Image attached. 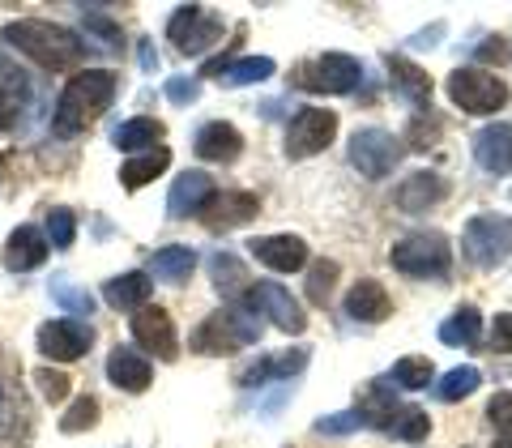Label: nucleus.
Segmentation results:
<instances>
[{
  "instance_id": "26",
  "label": "nucleus",
  "mask_w": 512,
  "mask_h": 448,
  "mask_svg": "<svg viewBox=\"0 0 512 448\" xmlns=\"http://www.w3.org/2000/svg\"><path fill=\"white\" fill-rule=\"evenodd\" d=\"M150 295H154V282H150V274H141V269L111 278L103 286V299L111 303V308H124V312H141L150 303Z\"/></svg>"
},
{
  "instance_id": "3",
  "label": "nucleus",
  "mask_w": 512,
  "mask_h": 448,
  "mask_svg": "<svg viewBox=\"0 0 512 448\" xmlns=\"http://www.w3.org/2000/svg\"><path fill=\"white\" fill-rule=\"evenodd\" d=\"M261 316L252 308H231V312H214L205 325L192 333V350L197 355H235L239 346H248L261 338Z\"/></svg>"
},
{
  "instance_id": "14",
  "label": "nucleus",
  "mask_w": 512,
  "mask_h": 448,
  "mask_svg": "<svg viewBox=\"0 0 512 448\" xmlns=\"http://www.w3.org/2000/svg\"><path fill=\"white\" fill-rule=\"evenodd\" d=\"M248 252L274 274H295V269L308 265V244L299 235H261L248 244Z\"/></svg>"
},
{
  "instance_id": "33",
  "label": "nucleus",
  "mask_w": 512,
  "mask_h": 448,
  "mask_svg": "<svg viewBox=\"0 0 512 448\" xmlns=\"http://www.w3.org/2000/svg\"><path fill=\"white\" fill-rule=\"evenodd\" d=\"M478 384H483V372H478V367H453V372L440 376L436 397L440 402H461V397H470Z\"/></svg>"
},
{
  "instance_id": "2",
  "label": "nucleus",
  "mask_w": 512,
  "mask_h": 448,
  "mask_svg": "<svg viewBox=\"0 0 512 448\" xmlns=\"http://www.w3.org/2000/svg\"><path fill=\"white\" fill-rule=\"evenodd\" d=\"M116 82H120V77L111 69H82V73H73L69 86H64L60 99H56V120H52L56 133L60 137L86 133V128L111 107V99H116Z\"/></svg>"
},
{
  "instance_id": "29",
  "label": "nucleus",
  "mask_w": 512,
  "mask_h": 448,
  "mask_svg": "<svg viewBox=\"0 0 512 448\" xmlns=\"http://www.w3.org/2000/svg\"><path fill=\"white\" fill-rule=\"evenodd\" d=\"M192 269H197V252H192L188 244H167V248H158L150 256V274L158 282H188Z\"/></svg>"
},
{
  "instance_id": "17",
  "label": "nucleus",
  "mask_w": 512,
  "mask_h": 448,
  "mask_svg": "<svg viewBox=\"0 0 512 448\" xmlns=\"http://www.w3.org/2000/svg\"><path fill=\"white\" fill-rule=\"evenodd\" d=\"M192 150L205 163H235L239 154H244V137H239V128L227 124V120H210L205 128H197V137H192Z\"/></svg>"
},
{
  "instance_id": "39",
  "label": "nucleus",
  "mask_w": 512,
  "mask_h": 448,
  "mask_svg": "<svg viewBox=\"0 0 512 448\" xmlns=\"http://www.w3.org/2000/svg\"><path fill=\"white\" fill-rule=\"evenodd\" d=\"M393 436H402V440H423L427 436V431H431V419H427V414L423 410H414V406H406V410H397V419H393Z\"/></svg>"
},
{
  "instance_id": "43",
  "label": "nucleus",
  "mask_w": 512,
  "mask_h": 448,
  "mask_svg": "<svg viewBox=\"0 0 512 448\" xmlns=\"http://www.w3.org/2000/svg\"><path fill=\"white\" fill-rule=\"evenodd\" d=\"M82 18H86V26L94 30V35H103V39H107V47H111V52H120L124 35H120V26H116V22H107L99 9H82Z\"/></svg>"
},
{
  "instance_id": "12",
  "label": "nucleus",
  "mask_w": 512,
  "mask_h": 448,
  "mask_svg": "<svg viewBox=\"0 0 512 448\" xmlns=\"http://www.w3.org/2000/svg\"><path fill=\"white\" fill-rule=\"evenodd\" d=\"M35 342L47 359H56V363H73V359H82L90 342H94V329L86 325V320H47V325H39L35 333Z\"/></svg>"
},
{
  "instance_id": "8",
  "label": "nucleus",
  "mask_w": 512,
  "mask_h": 448,
  "mask_svg": "<svg viewBox=\"0 0 512 448\" xmlns=\"http://www.w3.org/2000/svg\"><path fill=\"white\" fill-rule=\"evenodd\" d=\"M338 137V111L329 107H303L286 128V158H312Z\"/></svg>"
},
{
  "instance_id": "23",
  "label": "nucleus",
  "mask_w": 512,
  "mask_h": 448,
  "mask_svg": "<svg viewBox=\"0 0 512 448\" xmlns=\"http://www.w3.org/2000/svg\"><path fill=\"white\" fill-rule=\"evenodd\" d=\"M47 252H52V244H47V235L39 227H18L5 244V269L30 274V269H39L47 261Z\"/></svg>"
},
{
  "instance_id": "27",
  "label": "nucleus",
  "mask_w": 512,
  "mask_h": 448,
  "mask_svg": "<svg viewBox=\"0 0 512 448\" xmlns=\"http://www.w3.org/2000/svg\"><path fill=\"white\" fill-rule=\"evenodd\" d=\"M384 64H389V73H393V86L406 94V103L419 107V111L423 107L431 111V77L419 69V64H410L406 56H393V52L384 56Z\"/></svg>"
},
{
  "instance_id": "28",
  "label": "nucleus",
  "mask_w": 512,
  "mask_h": 448,
  "mask_svg": "<svg viewBox=\"0 0 512 448\" xmlns=\"http://www.w3.org/2000/svg\"><path fill=\"white\" fill-rule=\"evenodd\" d=\"M303 363H308V350H286V355H269V359H256V363H248L244 372L235 376V384H265V380H282V376H295V372H303Z\"/></svg>"
},
{
  "instance_id": "16",
  "label": "nucleus",
  "mask_w": 512,
  "mask_h": 448,
  "mask_svg": "<svg viewBox=\"0 0 512 448\" xmlns=\"http://www.w3.org/2000/svg\"><path fill=\"white\" fill-rule=\"evenodd\" d=\"M210 201H214V180L210 175L205 171H184L167 192V214L171 218H192V214H205V205Z\"/></svg>"
},
{
  "instance_id": "25",
  "label": "nucleus",
  "mask_w": 512,
  "mask_h": 448,
  "mask_svg": "<svg viewBox=\"0 0 512 448\" xmlns=\"http://www.w3.org/2000/svg\"><path fill=\"white\" fill-rule=\"evenodd\" d=\"M210 274H214V286H218V295L222 299H231L235 308H244L248 303V295H252V278H248V269H244V261L239 256H231V252H214V261H210Z\"/></svg>"
},
{
  "instance_id": "41",
  "label": "nucleus",
  "mask_w": 512,
  "mask_h": 448,
  "mask_svg": "<svg viewBox=\"0 0 512 448\" xmlns=\"http://www.w3.org/2000/svg\"><path fill=\"white\" fill-rule=\"evenodd\" d=\"M35 384H39V393L47 397V402H64V397H69V376H64V372H56V367H39V372H35Z\"/></svg>"
},
{
  "instance_id": "35",
  "label": "nucleus",
  "mask_w": 512,
  "mask_h": 448,
  "mask_svg": "<svg viewBox=\"0 0 512 448\" xmlns=\"http://www.w3.org/2000/svg\"><path fill=\"white\" fill-rule=\"evenodd\" d=\"M52 299H56L69 316H90V312H94V295L86 291V286H73L69 278H56V282H52Z\"/></svg>"
},
{
  "instance_id": "46",
  "label": "nucleus",
  "mask_w": 512,
  "mask_h": 448,
  "mask_svg": "<svg viewBox=\"0 0 512 448\" xmlns=\"http://www.w3.org/2000/svg\"><path fill=\"white\" fill-rule=\"evenodd\" d=\"M495 448H512V436H500V444H495Z\"/></svg>"
},
{
  "instance_id": "38",
  "label": "nucleus",
  "mask_w": 512,
  "mask_h": 448,
  "mask_svg": "<svg viewBox=\"0 0 512 448\" xmlns=\"http://www.w3.org/2000/svg\"><path fill=\"white\" fill-rule=\"evenodd\" d=\"M333 282H338V261H316L308 274V299L312 303H329Z\"/></svg>"
},
{
  "instance_id": "6",
  "label": "nucleus",
  "mask_w": 512,
  "mask_h": 448,
  "mask_svg": "<svg viewBox=\"0 0 512 448\" xmlns=\"http://www.w3.org/2000/svg\"><path fill=\"white\" fill-rule=\"evenodd\" d=\"M461 248L478 269H500L512 256V218L504 214H478L466 222Z\"/></svg>"
},
{
  "instance_id": "37",
  "label": "nucleus",
  "mask_w": 512,
  "mask_h": 448,
  "mask_svg": "<svg viewBox=\"0 0 512 448\" xmlns=\"http://www.w3.org/2000/svg\"><path fill=\"white\" fill-rule=\"evenodd\" d=\"M73 239H77V218H73V210L56 205V210L47 214V244H52V248H73Z\"/></svg>"
},
{
  "instance_id": "18",
  "label": "nucleus",
  "mask_w": 512,
  "mask_h": 448,
  "mask_svg": "<svg viewBox=\"0 0 512 448\" xmlns=\"http://www.w3.org/2000/svg\"><path fill=\"white\" fill-rule=\"evenodd\" d=\"M474 158L478 167L491 171V175H508L512 171V124L495 120L487 128L474 133Z\"/></svg>"
},
{
  "instance_id": "10",
  "label": "nucleus",
  "mask_w": 512,
  "mask_h": 448,
  "mask_svg": "<svg viewBox=\"0 0 512 448\" xmlns=\"http://www.w3.org/2000/svg\"><path fill=\"white\" fill-rule=\"evenodd\" d=\"M397 158H402V141L393 133H384V128H359L355 137H350V163L359 167V175L367 180H384Z\"/></svg>"
},
{
  "instance_id": "36",
  "label": "nucleus",
  "mask_w": 512,
  "mask_h": 448,
  "mask_svg": "<svg viewBox=\"0 0 512 448\" xmlns=\"http://www.w3.org/2000/svg\"><path fill=\"white\" fill-rule=\"evenodd\" d=\"M94 423H99V402L86 393V397H77V402L69 406V414L60 419V431L64 436H77V431H90Z\"/></svg>"
},
{
  "instance_id": "19",
  "label": "nucleus",
  "mask_w": 512,
  "mask_h": 448,
  "mask_svg": "<svg viewBox=\"0 0 512 448\" xmlns=\"http://www.w3.org/2000/svg\"><path fill=\"white\" fill-rule=\"evenodd\" d=\"M26 107H30V77L9 56H0V128L5 133L18 128Z\"/></svg>"
},
{
  "instance_id": "31",
  "label": "nucleus",
  "mask_w": 512,
  "mask_h": 448,
  "mask_svg": "<svg viewBox=\"0 0 512 448\" xmlns=\"http://www.w3.org/2000/svg\"><path fill=\"white\" fill-rule=\"evenodd\" d=\"M478 333H483V316H478V308H457L453 316L440 325V342L444 346H474Z\"/></svg>"
},
{
  "instance_id": "20",
  "label": "nucleus",
  "mask_w": 512,
  "mask_h": 448,
  "mask_svg": "<svg viewBox=\"0 0 512 448\" xmlns=\"http://www.w3.org/2000/svg\"><path fill=\"white\" fill-rule=\"evenodd\" d=\"M107 380L116 384V389H124V393H146L150 380H154V367H150V359L141 355V350L116 346L111 350V359H107Z\"/></svg>"
},
{
  "instance_id": "13",
  "label": "nucleus",
  "mask_w": 512,
  "mask_h": 448,
  "mask_svg": "<svg viewBox=\"0 0 512 448\" xmlns=\"http://www.w3.org/2000/svg\"><path fill=\"white\" fill-rule=\"evenodd\" d=\"M133 338L141 350H154L163 363L180 355V338H175V320L167 308H141L133 316Z\"/></svg>"
},
{
  "instance_id": "15",
  "label": "nucleus",
  "mask_w": 512,
  "mask_h": 448,
  "mask_svg": "<svg viewBox=\"0 0 512 448\" xmlns=\"http://www.w3.org/2000/svg\"><path fill=\"white\" fill-rule=\"evenodd\" d=\"M256 214H261V201L252 197V192H214V201L205 205V227L210 231H235L244 227V222H252Z\"/></svg>"
},
{
  "instance_id": "24",
  "label": "nucleus",
  "mask_w": 512,
  "mask_h": 448,
  "mask_svg": "<svg viewBox=\"0 0 512 448\" xmlns=\"http://www.w3.org/2000/svg\"><path fill=\"white\" fill-rule=\"evenodd\" d=\"M444 197H448V184L436 171H414L402 180V188H397V205H402L406 214H423L431 205H440Z\"/></svg>"
},
{
  "instance_id": "45",
  "label": "nucleus",
  "mask_w": 512,
  "mask_h": 448,
  "mask_svg": "<svg viewBox=\"0 0 512 448\" xmlns=\"http://www.w3.org/2000/svg\"><path fill=\"white\" fill-rule=\"evenodd\" d=\"M197 94H201L197 82H184V77H171L167 82V99L171 103H197Z\"/></svg>"
},
{
  "instance_id": "30",
  "label": "nucleus",
  "mask_w": 512,
  "mask_h": 448,
  "mask_svg": "<svg viewBox=\"0 0 512 448\" xmlns=\"http://www.w3.org/2000/svg\"><path fill=\"white\" fill-rule=\"evenodd\" d=\"M171 167V150L167 146H158V150H146V154H137V158H128V163L120 167V184L128 192H137V188H146L150 180H158Z\"/></svg>"
},
{
  "instance_id": "7",
  "label": "nucleus",
  "mask_w": 512,
  "mask_h": 448,
  "mask_svg": "<svg viewBox=\"0 0 512 448\" xmlns=\"http://www.w3.org/2000/svg\"><path fill=\"white\" fill-rule=\"evenodd\" d=\"M448 99L470 116H491L508 103V86L487 69H453L448 73Z\"/></svg>"
},
{
  "instance_id": "9",
  "label": "nucleus",
  "mask_w": 512,
  "mask_h": 448,
  "mask_svg": "<svg viewBox=\"0 0 512 448\" xmlns=\"http://www.w3.org/2000/svg\"><path fill=\"white\" fill-rule=\"evenodd\" d=\"M167 39L180 47L184 56H201L222 39V22L205 5H180L175 18L167 22Z\"/></svg>"
},
{
  "instance_id": "4",
  "label": "nucleus",
  "mask_w": 512,
  "mask_h": 448,
  "mask_svg": "<svg viewBox=\"0 0 512 448\" xmlns=\"http://www.w3.org/2000/svg\"><path fill=\"white\" fill-rule=\"evenodd\" d=\"M389 261L406 278H444L448 265H453V248H448V239L440 231H414L406 239H397Z\"/></svg>"
},
{
  "instance_id": "5",
  "label": "nucleus",
  "mask_w": 512,
  "mask_h": 448,
  "mask_svg": "<svg viewBox=\"0 0 512 448\" xmlns=\"http://www.w3.org/2000/svg\"><path fill=\"white\" fill-rule=\"evenodd\" d=\"M363 82V64L346 52H325L295 69V86L308 94H350Z\"/></svg>"
},
{
  "instance_id": "22",
  "label": "nucleus",
  "mask_w": 512,
  "mask_h": 448,
  "mask_svg": "<svg viewBox=\"0 0 512 448\" xmlns=\"http://www.w3.org/2000/svg\"><path fill=\"white\" fill-rule=\"evenodd\" d=\"M278 64L269 56H244V60H210L205 77H218L222 86H261L274 77Z\"/></svg>"
},
{
  "instance_id": "44",
  "label": "nucleus",
  "mask_w": 512,
  "mask_h": 448,
  "mask_svg": "<svg viewBox=\"0 0 512 448\" xmlns=\"http://www.w3.org/2000/svg\"><path fill=\"white\" fill-rule=\"evenodd\" d=\"M491 350L495 355H512V312H500L491 325Z\"/></svg>"
},
{
  "instance_id": "1",
  "label": "nucleus",
  "mask_w": 512,
  "mask_h": 448,
  "mask_svg": "<svg viewBox=\"0 0 512 448\" xmlns=\"http://www.w3.org/2000/svg\"><path fill=\"white\" fill-rule=\"evenodd\" d=\"M5 43L18 47L22 56H30L39 69H52V73H69L86 60V43L73 35L69 26H56V22H43V18H18L5 26Z\"/></svg>"
},
{
  "instance_id": "21",
  "label": "nucleus",
  "mask_w": 512,
  "mask_h": 448,
  "mask_svg": "<svg viewBox=\"0 0 512 448\" xmlns=\"http://www.w3.org/2000/svg\"><path fill=\"white\" fill-rule=\"evenodd\" d=\"M346 316L350 320H363V325H380V320L393 316V299L384 291V282L376 278H363L346 291Z\"/></svg>"
},
{
  "instance_id": "42",
  "label": "nucleus",
  "mask_w": 512,
  "mask_h": 448,
  "mask_svg": "<svg viewBox=\"0 0 512 448\" xmlns=\"http://www.w3.org/2000/svg\"><path fill=\"white\" fill-rule=\"evenodd\" d=\"M487 419L500 436H512V393H495L487 402Z\"/></svg>"
},
{
  "instance_id": "40",
  "label": "nucleus",
  "mask_w": 512,
  "mask_h": 448,
  "mask_svg": "<svg viewBox=\"0 0 512 448\" xmlns=\"http://www.w3.org/2000/svg\"><path fill=\"white\" fill-rule=\"evenodd\" d=\"M367 427V419L359 410H342V414H329V419H316V436H350V431Z\"/></svg>"
},
{
  "instance_id": "32",
  "label": "nucleus",
  "mask_w": 512,
  "mask_h": 448,
  "mask_svg": "<svg viewBox=\"0 0 512 448\" xmlns=\"http://www.w3.org/2000/svg\"><path fill=\"white\" fill-rule=\"evenodd\" d=\"M158 141H163V124L150 120V116L124 120L116 128V146L120 150H158Z\"/></svg>"
},
{
  "instance_id": "34",
  "label": "nucleus",
  "mask_w": 512,
  "mask_h": 448,
  "mask_svg": "<svg viewBox=\"0 0 512 448\" xmlns=\"http://www.w3.org/2000/svg\"><path fill=\"white\" fill-rule=\"evenodd\" d=\"M436 380V367H431V359H397L393 363V384H402V389H427V384Z\"/></svg>"
},
{
  "instance_id": "11",
  "label": "nucleus",
  "mask_w": 512,
  "mask_h": 448,
  "mask_svg": "<svg viewBox=\"0 0 512 448\" xmlns=\"http://www.w3.org/2000/svg\"><path fill=\"white\" fill-rule=\"evenodd\" d=\"M244 308H252L256 316H269L282 333H303V329H308V316H303L299 299L286 291L282 282H256Z\"/></svg>"
}]
</instances>
